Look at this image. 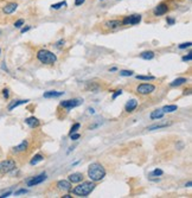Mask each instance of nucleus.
Returning <instances> with one entry per match:
<instances>
[{"label":"nucleus","instance_id":"7","mask_svg":"<svg viewBox=\"0 0 192 198\" xmlns=\"http://www.w3.org/2000/svg\"><path fill=\"white\" fill-rule=\"evenodd\" d=\"M46 174L45 173H42V174H39V176H36V177H31L30 179H28L26 180V184H28V186H36V185H38V184H40V183H43L44 180H46Z\"/></svg>","mask_w":192,"mask_h":198},{"label":"nucleus","instance_id":"21","mask_svg":"<svg viewBox=\"0 0 192 198\" xmlns=\"http://www.w3.org/2000/svg\"><path fill=\"white\" fill-rule=\"evenodd\" d=\"M186 82H188L186 78L180 77V78H177V80H174L173 82H171L170 86H171V87H179V86H182V84H184V83H186Z\"/></svg>","mask_w":192,"mask_h":198},{"label":"nucleus","instance_id":"16","mask_svg":"<svg viewBox=\"0 0 192 198\" xmlns=\"http://www.w3.org/2000/svg\"><path fill=\"white\" fill-rule=\"evenodd\" d=\"M136 107H138V101L136 100H129L125 106V110L128 113H132L133 110L136 109Z\"/></svg>","mask_w":192,"mask_h":198},{"label":"nucleus","instance_id":"48","mask_svg":"<svg viewBox=\"0 0 192 198\" xmlns=\"http://www.w3.org/2000/svg\"><path fill=\"white\" fill-rule=\"evenodd\" d=\"M101 1H102V0H101Z\"/></svg>","mask_w":192,"mask_h":198},{"label":"nucleus","instance_id":"22","mask_svg":"<svg viewBox=\"0 0 192 198\" xmlns=\"http://www.w3.org/2000/svg\"><path fill=\"white\" fill-rule=\"evenodd\" d=\"M140 57L142 60H146V61H150V60H153L154 58V52L153 51H145L140 55Z\"/></svg>","mask_w":192,"mask_h":198},{"label":"nucleus","instance_id":"39","mask_svg":"<svg viewBox=\"0 0 192 198\" xmlns=\"http://www.w3.org/2000/svg\"><path fill=\"white\" fill-rule=\"evenodd\" d=\"M2 94H4V98L5 99H8V89H4L2 90Z\"/></svg>","mask_w":192,"mask_h":198},{"label":"nucleus","instance_id":"33","mask_svg":"<svg viewBox=\"0 0 192 198\" xmlns=\"http://www.w3.org/2000/svg\"><path fill=\"white\" fill-rule=\"evenodd\" d=\"M70 138H71V140H77L81 138V135L78 133H72V134H70Z\"/></svg>","mask_w":192,"mask_h":198},{"label":"nucleus","instance_id":"30","mask_svg":"<svg viewBox=\"0 0 192 198\" xmlns=\"http://www.w3.org/2000/svg\"><path fill=\"white\" fill-rule=\"evenodd\" d=\"M80 127H81V125L77 122V124H75L72 127H71V131H70V134H72V133H76L78 130H80Z\"/></svg>","mask_w":192,"mask_h":198},{"label":"nucleus","instance_id":"41","mask_svg":"<svg viewBox=\"0 0 192 198\" xmlns=\"http://www.w3.org/2000/svg\"><path fill=\"white\" fill-rule=\"evenodd\" d=\"M30 29H31V26H26V28H23V29H22V33L28 32V31H29Z\"/></svg>","mask_w":192,"mask_h":198},{"label":"nucleus","instance_id":"46","mask_svg":"<svg viewBox=\"0 0 192 198\" xmlns=\"http://www.w3.org/2000/svg\"><path fill=\"white\" fill-rule=\"evenodd\" d=\"M0 54H1V49H0Z\"/></svg>","mask_w":192,"mask_h":198},{"label":"nucleus","instance_id":"6","mask_svg":"<svg viewBox=\"0 0 192 198\" xmlns=\"http://www.w3.org/2000/svg\"><path fill=\"white\" fill-rule=\"evenodd\" d=\"M140 22H141L140 14H132V16H128L126 18H124V20H121L122 25H136Z\"/></svg>","mask_w":192,"mask_h":198},{"label":"nucleus","instance_id":"15","mask_svg":"<svg viewBox=\"0 0 192 198\" xmlns=\"http://www.w3.org/2000/svg\"><path fill=\"white\" fill-rule=\"evenodd\" d=\"M25 124H26L28 126H30L31 128H37V127H39V125H40L39 120H38L37 118H34V116L28 118V119L25 120Z\"/></svg>","mask_w":192,"mask_h":198},{"label":"nucleus","instance_id":"35","mask_svg":"<svg viewBox=\"0 0 192 198\" xmlns=\"http://www.w3.org/2000/svg\"><path fill=\"white\" fill-rule=\"evenodd\" d=\"M191 60H192V55H191V54H189L188 56H184V57L182 58V61H183V62H186V61H191Z\"/></svg>","mask_w":192,"mask_h":198},{"label":"nucleus","instance_id":"11","mask_svg":"<svg viewBox=\"0 0 192 198\" xmlns=\"http://www.w3.org/2000/svg\"><path fill=\"white\" fill-rule=\"evenodd\" d=\"M17 7H18V4H17V2H10V4H7L6 6H4L2 12H4L5 14H11V13H13V12L17 10Z\"/></svg>","mask_w":192,"mask_h":198},{"label":"nucleus","instance_id":"25","mask_svg":"<svg viewBox=\"0 0 192 198\" xmlns=\"http://www.w3.org/2000/svg\"><path fill=\"white\" fill-rule=\"evenodd\" d=\"M64 6H66V1H61V2L54 4V5H51V8L52 10H60V8H62Z\"/></svg>","mask_w":192,"mask_h":198},{"label":"nucleus","instance_id":"38","mask_svg":"<svg viewBox=\"0 0 192 198\" xmlns=\"http://www.w3.org/2000/svg\"><path fill=\"white\" fill-rule=\"evenodd\" d=\"M84 1L86 0H75V5L76 6H81L82 4H84Z\"/></svg>","mask_w":192,"mask_h":198},{"label":"nucleus","instance_id":"45","mask_svg":"<svg viewBox=\"0 0 192 198\" xmlns=\"http://www.w3.org/2000/svg\"><path fill=\"white\" fill-rule=\"evenodd\" d=\"M63 198H71V196L70 195H65V196H63Z\"/></svg>","mask_w":192,"mask_h":198},{"label":"nucleus","instance_id":"32","mask_svg":"<svg viewBox=\"0 0 192 198\" xmlns=\"http://www.w3.org/2000/svg\"><path fill=\"white\" fill-rule=\"evenodd\" d=\"M191 46V42H188V43H183L179 45V49H186V48H190Z\"/></svg>","mask_w":192,"mask_h":198},{"label":"nucleus","instance_id":"5","mask_svg":"<svg viewBox=\"0 0 192 198\" xmlns=\"http://www.w3.org/2000/svg\"><path fill=\"white\" fill-rule=\"evenodd\" d=\"M154 90H156V87L150 83H142V84L138 86V88H136V92L141 95H148V94L153 93Z\"/></svg>","mask_w":192,"mask_h":198},{"label":"nucleus","instance_id":"44","mask_svg":"<svg viewBox=\"0 0 192 198\" xmlns=\"http://www.w3.org/2000/svg\"><path fill=\"white\" fill-rule=\"evenodd\" d=\"M191 185H192V183H191V182H188V184H186V186H188V188H191Z\"/></svg>","mask_w":192,"mask_h":198},{"label":"nucleus","instance_id":"28","mask_svg":"<svg viewBox=\"0 0 192 198\" xmlns=\"http://www.w3.org/2000/svg\"><path fill=\"white\" fill-rule=\"evenodd\" d=\"M120 75L124 76V77H129V76L133 75V71L132 70H121L120 71Z\"/></svg>","mask_w":192,"mask_h":198},{"label":"nucleus","instance_id":"8","mask_svg":"<svg viewBox=\"0 0 192 198\" xmlns=\"http://www.w3.org/2000/svg\"><path fill=\"white\" fill-rule=\"evenodd\" d=\"M83 103V100L81 99H74V100H65V101H62L61 102V106L63 108H66V109H71V108H75V107H78L80 104Z\"/></svg>","mask_w":192,"mask_h":198},{"label":"nucleus","instance_id":"24","mask_svg":"<svg viewBox=\"0 0 192 198\" xmlns=\"http://www.w3.org/2000/svg\"><path fill=\"white\" fill-rule=\"evenodd\" d=\"M43 160H44V157H43L42 154H36L31 159L30 164H31V165H36V164H38V163H40V162H43Z\"/></svg>","mask_w":192,"mask_h":198},{"label":"nucleus","instance_id":"1","mask_svg":"<svg viewBox=\"0 0 192 198\" xmlns=\"http://www.w3.org/2000/svg\"><path fill=\"white\" fill-rule=\"evenodd\" d=\"M88 177L92 182H100L106 177V170L101 164L93 163L88 168Z\"/></svg>","mask_w":192,"mask_h":198},{"label":"nucleus","instance_id":"4","mask_svg":"<svg viewBox=\"0 0 192 198\" xmlns=\"http://www.w3.org/2000/svg\"><path fill=\"white\" fill-rule=\"evenodd\" d=\"M16 162L13 159H6L4 162H0V174H6L16 168Z\"/></svg>","mask_w":192,"mask_h":198},{"label":"nucleus","instance_id":"27","mask_svg":"<svg viewBox=\"0 0 192 198\" xmlns=\"http://www.w3.org/2000/svg\"><path fill=\"white\" fill-rule=\"evenodd\" d=\"M164 174V171L160 170V168H156L153 172L150 173V177H159V176H162Z\"/></svg>","mask_w":192,"mask_h":198},{"label":"nucleus","instance_id":"3","mask_svg":"<svg viewBox=\"0 0 192 198\" xmlns=\"http://www.w3.org/2000/svg\"><path fill=\"white\" fill-rule=\"evenodd\" d=\"M37 58L43 64H54L57 61V56L55 54H52L51 51L45 50V49H42L37 52Z\"/></svg>","mask_w":192,"mask_h":198},{"label":"nucleus","instance_id":"34","mask_svg":"<svg viewBox=\"0 0 192 198\" xmlns=\"http://www.w3.org/2000/svg\"><path fill=\"white\" fill-rule=\"evenodd\" d=\"M121 94H122V90H121V89L116 90V92H115V93L113 94V100H115L116 98H118V96H119V95H121Z\"/></svg>","mask_w":192,"mask_h":198},{"label":"nucleus","instance_id":"31","mask_svg":"<svg viewBox=\"0 0 192 198\" xmlns=\"http://www.w3.org/2000/svg\"><path fill=\"white\" fill-rule=\"evenodd\" d=\"M24 194H28V190H26V189H20V190H18V191H16V192H14V195H16V196L24 195Z\"/></svg>","mask_w":192,"mask_h":198},{"label":"nucleus","instance_id":"20","mask_svg":"<svg viewBox=\"0 0 192 198\" xmlns=\"http://www.w3.org/2000/svg\"><path fill=\"white\" fill-rule=\"evenodd\" d=\"M171 126L170 122H164V124H157V125H152L150 127H147L148 131H154V130H160V128H165V127H168Z\"/></svg>","mask_w":192,"mask_h":198},{"label":"nucleus","instance_id":"19","mask_svg":"<svg viewBox=\"0 0 192 198\" xmlns=\"http://www.w3.org/2000/svg\"><path fill=\"white\" fill-rule=\"evenodd\" d=\"M164 112H162V109H156V110H153L152 113H151V119L152 120H157V119H161L162 116H164Z\"/></svg>","mask_w":192,"mask_h":198},{"label":"nucleus","instance_id":"26","mask_svg":"<svg viewBox=\"0 0 192 198\" xmlns=\"http://www.w3.org/2000/svg\"><path fill=\"white\" fill-rule=\"evenodd\" d=\"M135 77L136 80H140V81H152L156 78L154 76H141V75H136Z\"/></svg>","mask_w":192,"mask_h":198},{"label":"nucleus","instance_id":"43","mask_svg":"<svg viewBox=\"0 0 192 198\" xmlns=\"http://www.w3.org/2000/svg\"><path fill=\"white\" fill-rule=\"evenodd\" d=\"M1 68H2V69H4V70H6V71H7V68H6V66H5V63H2V64H1Z\"/></svg>","mask_w":192,"mask_h":198},{"label":"nucleus","instance_id":"2","mask_svg":"<svg viewBox=\"0 0 192 198\" xmlns=\"http://www.w3.org/2000/svg\"><path fill=\"white\" fill-rule=\"evenodd\" d=\"M94 189H95V184L93 182H83L82 184L77 185L72 190V194L75 196H80V197H87L88 195L92 194V191Z\"/></svg>","mask_w":192,"mask_h":198},{"label":"nucleus","instance_id":"37","mask_svg":"<svg viewBox=\"0 0 192 198\" xmlns=\"http://www.w3.org/2000/svg\"><path fill=\"white\" fill-rule=\"evenodd\" d=\"M64 43H65V40H64V39H61V40H58V42H57L56 46H57V48H61L62 45H64Z\"/></svg>","mask_w":192,"mask_h":198},{"label":"nucleus","instance_id":"18","mask_svg":"<svg viewBox=\"0 0 192 198\" xmlns=\"http://www.w3.org/2000/svg\"><path fill=\"white\" fill-rule=\"evenodd\" d=\"M63 95V92H56V90H50V92H45L43 94V96L45 99H51V98H60Z\"/></svg>","mask_w":192,"mask_h":198},{"label":"nucleus","instance_id":"10","mask_svg":"<svg viewBox=\"0 0 192 198\" xmlns=\"http://www.w3.org/2000/svg\"><path fill=\"white\" fill-rule=\"evenodd\" d=\"M121 25H122L121 20H109L104 24V28L108 30H118Z\"/></svg>","mask_w":192,"mask_h":198},{"label":"nucleus","instance_id":"42","mask_svg":"<svg viewBox=\"0 0 192 198\" xmlns=\"http://www.w3.org/2000/svg\"><path fill=\"white\" fill-rule=\"evenodd\" d=\"M109 71H110V72H114V71H118V68H115V66H114V68H112V69H110Z\"/></svg>","mask_w":192,"mask_h":198},{"label":"nucleus","instance_id":"36","mask_svg":"<svg viewBox=\"0 0 192 198\" xmlns=\"http://www.w3.org/2000/svg\"><path fill=\"white\" fill-rule=\"evenodd\" d=\"M174 23H176V20L173 18H167V24L168 25H174Z\"/></svg>","mask_w":192,"mask_h":198},{"label":"nucleus","instance_id":"29","mask_svg":"<svg viewBox=\"0 0 192 198\" xmlns=\"http://www.w3.org/2000/svg\"><path fill=\"white\" fill-rule=\"evenodd\" d=\"M23 25H24V20H23V19H18V20L14 23V28H16V29H20Z\"/></svg>","mask_w":192,"mask_h":198},{"label":"nucleus","instance_id":"17","mask_svg":"<svg viewBox=\"0 0 192 198\" xmlns=\"http://www.w3.org/2000/svg\"><path fill=\"white\" fill-rule=\"evenodd\" d=\"M28 146H29V142H28V140H24V141H23L20 145H18V146L13 147V152H14V153L25 152V151H26V148H28Z\"/></svg>","mask_w":192,"mask_h":198},{"label":"nucleus","instance_id":"13","mask_svg":"<svg viewBox=\"0 0 192 198\" xmlns=\"http://www.w3.org/2000/svg\"><path fill=\"white\" fill-rule=\"evenodd\" d=\"M57 188L61 191H70L71 190V183L69 180H60L57 183Z\"/></svg>","mask_w":192,"mask_h":198},{"label":"nucleus","instance_id":"12","mask_svg":"<svg viewBox=\"0 0 192 198\" xmlns=\"http://www.w3.org/2000/svg\"><path fill=\"white\" fill-rule=\"evenodd\" d=\"M68 179H69L70 183H81L82 179H83V174L80 173V172H75V173L69 174Z\"/></svg>","mask_w":192,"mask_h":198},{"label":"nucleus","instance_id":"9","mask_svg":"<svg viewBox=\"0 0 192 198\" xmlns=\"http://www.w3.org/2000/svg\"><path fill=\"white\" fill-rule=\"evenodd\" d=\"M167 11H168L167 4L161 2V4H159V5L154 8V14H156V16H164L165 13H167Z\"/></svg>","mask_w":192,"mask_h":198},{"label":"nucleus","instance_id":"14","mask_svg":"<svg viewBox=\"0 0 192 198\" xmlns=\"http://www.w3.org/2000/svg\"><path fill=\"white\" fill-rule=\"evenodd\" d=\"M29 102V100H14V101H12L10 104H8V107H7V110H13L14 108H17V107H19V106H22V104H25V103H28Z\"/></svg>","mask_w":192,"mask_h":198},{"label":"nucleus","instance_id":"40","mask_svg":"<svg viewBox=\"0 0 192 198\" xmlns=\"http://www.w3.org/2000/svg\"><path fill=\"white\" fill-rule=\"evenodd\" d=\"M11 194H12L11 191H8V192H6V194H2V195L0 196V198H6V197H8V196H10Z\"/></svg>","mask_w":192,"mask_h":198},{"label":"nucleus","instance_id":"47","mask_svg":"<svg viewBox=\"0 0 192 198\" xmlns=\"http://www.w3.org/2000/svg\"><path fill=\"white\" fill-rule=\"evenodd\" d=\"M0 34H1V30H0Z\"/></svg>","mask_w":192,"mask_h":198},{"label":"nucleus","instance_id":"23","mask_svg":"<svg viewBox=\"0 0 192 198\" xmlns=\"http://www.w3.org/2000/svg\"><path fill=\"white\" fill-rule=\"evenodd\" d=\"M178 109V107L176 106V104H168V106H165L164 108H162V112L164 113H173V112H176Z\"/></svg>","mask_w":192,"mask_h":198}]
</instances>
